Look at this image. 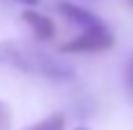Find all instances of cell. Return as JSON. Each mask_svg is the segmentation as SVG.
Instances as JSON below:
<instances>
[{
	"label": "cell",
	"instance_id": "cell-1",
	"mask_svg": "<svg viewBox=\"0 0 133 130\" xmlns=\"http://www.w3.org/2000/svg\"><path fill=\"white\" fill-rule=\"evenodd\" d=\"M0 65H9L14 70L40 74V77H47V79H54V81L72 79V70L65 63H61L56 58H49L47 53L28 51V49L19 47L16 42H0Z\"/></svg>",
	"mask_w": 133,
	"mask_h": 130
},
{
	"label": "cell",
	"instance_id": "cell-2",
	"mask_svg": "<svg viewBox=\"0 0 133 130\" xmlns=\"http://www.w3.org/2000/svg\"><path fill=\"white\" fill-rule=\"evenodd\" d=\"M112 47H115V33L105 23H98L94 28L82 30L72 40L63 42L58 47V51L61 53H101V51H108Z\"/></svg>",
	"mask_w": 133,
	"mask_h": 130
},
{
	"label": "cell",
	"instance_id": "cell-3",
	"mask_svg": "<svg viewBox=\"0 0 133 130\" xmlns=\"http://www.w3.org/2000/svg\"><path fill=\"white\" fill-rule=\"evenodd\" d=\"M56 9L61 12V16H63L68 23L79 26L82 30H87V28H94V26L103 23L96 14H91L89 9H84V7H79V5H72V2H58V7H56Z\"/></svg>",
	"mask_w": 133,
	"mask_h": 130
},
{
	"label": "cell",
	"instance_id": "cell-4",
	"mask_svg": "<svg viewBox=\"0 0 133 130\" xmlns=\"http://www.w3.org/2000/svg\"><path fill=\"white\" fill-rule=\"evenodd\" d=\"M21 19H23L26 26L30 28V33H33L37 40H42V42H49V40L56 35V26H54V21H51L49 16L40 14L37 9H26V12L21 14Z\"/></svg>",
	"mask_w": 133,
	"mask_h": 130
},
{
	"label": "cell",
	"instance_id": "cell-5",
	"mask_svg": "<svg viewBox=\"0 0 133 130\" xmlns=\"http://www.w3.org/2000/svg\"><path fill=\"white\" fill-rule=\"evenodd\" d=\"M26 130H65V116H63L61 112L49 114V116H44L42 121H37V123L28 126Z\"/></svg>",
	"mask_w": 133,
	"mask_h": 130
},
{
	"label": "cell",
	"instance_id": "cell-6",
	"mask_svg": "<svg viewBox=\"0 0 133 130\" xmlns=\"http://www.w3.org/2000/svg\"><path fill=\"white\" fill-rule=\"evenodd\" d=\"M12 123H14V112L12 107L0 100V130H12Z\"/></svg>",
	"mask_w": 133,
	"mask_h": 130
},
{
	"label": "cell",
	"instance_id": "cell-7",
	"mask_svg": "<svg viewBox=\"0 0 133 130\" xmlns=\"http://www.w3.org/2000/svg\"><path fill=\"white\" fill-rule=\"evenodd\" d=\"M124 88H126L129 98L133 100V56L126 60V65H124Z\"/></svg>",
	"mask_w": 133,
	"mask_h": 130
},
{
	"label": "cell",
	"instance_id": "cell-8",
	"mask_svg": "<svg viewBox=\"0 0 133 130\" xmlns=\"http://www.w3.org/2000/svg\"><path fill=\"white\" fill-rule=\"evenodd\" d=\"M16 2H21V5H28V7H35L40 0H16Z\"/></svg>",
	"mask_w": 133,
	"mask_h": 130
},
{
	"label": "cell",
	"instance_id": "cell-9",
	"mask_svg": "<svg viewBox=\"0 0 133 130\" xmlns=\"http://www.w3.org/2000/svg\"><path fill=\"white\" fill-rule=\"evenodd\" d=\"M75 130H89V128H75Z\"/></svg>",
	"mask_w": 133,
	"mask_h": 130
},
{
	"label": "cell",
	"instance_id": "cell-10",
	"mask_svg": "<svg viewBox=\"0 0 133 130\" xmlns=\"http://www.w3.org/2000/svg\"><path fill=\"white\" fill-rule=\"evenodd\" d=\"M129 2H131V5H133V0H129Z\"/></svg>",
	"mask_w": 133,
	"mask_h": 130
}]
</instances>
